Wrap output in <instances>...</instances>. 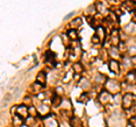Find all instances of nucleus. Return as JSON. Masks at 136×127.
I'll list each match as a JSON object with an SVG mask.
<instances>
[{"instance_id":"obj_24","label":"nucleus","mask_w":136,"mask_h":127,"mask_svg":"<svg viewBox=\"0 0 136 127\" xmlns=\"http://www.w3.org/2000/svg\"><path fill=\"white\" fill-rule=\"evenodd\" d=\"M128 52H129V55L132 56V58L133 57H136V48L135 47H130V48L128 49Z\"/></svg>"},{"instance_id":"obj_6","label":"nucleus","mask_w":136,"mask_h":127,"mask_svg":"<svg viewBox=\"0 0 136 127\" xmlns=\"http://www.w3.org/2000/svg\"><path fill=\"white\" fill-rule=\"evenodd\" d=\"M16 113L18 115V117L21 118H26L27 115H29V108H26L25 106H19L17 107V110H16Z\"/></svg>"},{"instance_id":"obj_28","label":"nucleus","mask_w":136,"mask_h":127,"mask_svg":"<svg viewBox=\"0 0 136 127\" xmlns=\"http://www.w3.org/2000/svg\"><path fill=\"white\" fill-rule=\"evenodd\" d=\"M128 110H129V112L132 113V118H133V117H136V107H135V106H133L132 108L128 109Z\"/></svg>"},{"instance_id":"obj_39","label":"nucleus","mask_w":136,"mask_h":127,"mask_svg":"<svg viewBox=\"0 0 136 127\" xmlns=\"http://www.w3.org/2000/svg\"><path fill=\"white\" fill-rule=\"evenodd\" d=\"M22 127H27V126H26V125H23V126Z\"/></svg>"},{"instance_id":"obj_23","label":"nucleus","mask_w":136,"mask_h":127,"mask_svg":"<svg viewBox=\"0 0 136 127\" xmlns=\"http://www.w3.org/2000/svg\"><path fill=\"white\" fill-rule=\"evenodd\" d=\"M11 99H13V94H10V93H7L6 94V95H5V98H4V102H5V105H6V103H7V102H9V101L11 100Z\"/></svg>"},{"instance_id":"obj_7","label":"nucleus","mask_w":136,"mask_h":127,"mask_svg":"<svg viewBox=\"0 0 136 127\" xmlns=\"http://www.w3.org/2000/svg\"><path fill=\"white\" fill-rule=\"evenodd\" d=\"M47 82V75L44 71H40L39 74L36 75V83L41 84V85H44Z\"/></svg>"},{"instance_id":"obj_29","label":"nucleus","mask_w":136,"mask_h":127,"mask_svg":"<svg viewBox=\"0 0 136 127\" xmlns=\"http://www.w3.org/2000/svg\"><path fill=\"white\" fill-rule=\"evenodd\" d=\"M68 39H69V37H68V35H65V34H64L63 37H61V40H63V42H64V44H65V45L68 44V42H69V40H68Z\"/></svg>"},{"instance_id":"obj_17","label":"nucleus","mask_w":136,"mask_h":127,"mask_svg":"<svg viewBox=\"0 0 136 127\" xmlns=\"http://www.w3.org/2000/svg\"><path fill=\"white\" fill-rule=\"evenodd\" d=\"M48 106H44V105H41L40 106V110H39V112H40L41 115H48Z\"/></svg>"},{"instance_id":"obj_8","label":"nucleus","mask_w":136,"mask_h":127,"mask_svg":"<svg viewBox=\"0 0 136 127\" xmlns=\"http://www.w3.org/2000/svg\"><path fill=\"white\" fill-rule=\"evenodd\" d=\"M95 35L99 37L101 41H102L103 39L106 37V30H104V27H102V26H98V27H96Z\"/></svg>"},{"instance_id":"obj_12","label":"nucleus","mask_w":136,"mask_h":127,"mask_svg":"<svg viewBox=\"0 0 136 127\" xmlns=\"http://www.w3.org/2000/svg\"><path fill=\"white\" fill-rule=\"evenodd\" d=\"M79 86H81L83 90H88L91 87V84H90V82L86 78H82L79 81Z\"/></svg>"},{"instance_id":"obj_1","label":"nucleus","mask_w":136,"mask_h":127,"mask_svg":"<svg viewBox=\"0 0 136 127\" xmlns=\"http://www.w3.org/2000/svg\"><path fill=\"white\" fill-rule=\"evenodd\" d=\"M104 86H106V91H108L112 95L119 94V91H120V87H122L119 85V83L114 81V79H108L106 84H104Z\"/></svg>"},{"instance_id":"obj_15","label":"nucleus","mask_w":136,"mask_h":127,"mask_svg":"<svg viewBox=\"0 0 136 127\" xmlns=\"http://www.w3.org/2000/svg\"><path fill=\"white\" fill-rule=\"evenodd\" d=\"M67 35H68V37H69L70 40L75 41V40L77 39V31L76 30H69L68 32H67Z\"/></svg>"},{"instance_id":"obj_30","label":"nucleus","mask_w":136,"mask_h":127,"mask_svg":"<svg viewBox=\"0 0 136 127\" xmlns=\"http://www.w3.org/2000/svg\"><path fill=\"white\" fill-rule=\"evenodd\" d=\"M74 15H75V11H72V13H69L68 15H66L65 17H64V21H68V19H69L70 17H73Z\"/></svg>"},{"instance_id":"obj_21","label":"nucleus","mask_w":136,"mask_h":127,"mask_svg":"<svg viewBox=\"0 0 136 127\" xmlns=\"http://www.w3.org/2000/svg\"><path fill=\"white\" fill-rule=\"evenodd\" d=\"M65 94V91H64L63 87H57L56 89V95H59V97H61Z\"/></svg>"},{"instance_id":"obj_9","label":"nucleus","mask_w":136,"mask_h":127,"mask_svg":"<svg viewBox=\"0 0 136 127\" xmlns=\"http://www.w3.org/2000/svg\"><path fill=\"white\" fill-rule=\"evenodd\" d=\"M111 43L112 45H118L119 44V36H118V30H114L111 32Z\"/></svg>"},{"instance_id":"obj_13","label":"nucleus","mask_w":136,"mask_h":127,"mask_svg":"<svg viewBox=\"0 0 136 127\" xmlns=\"http://www.w3.org/2000/svg\"><path fill=\"white\" fill-rule=\"evenodd\" d=\"M70 126L72 127H82V121L79 118H76V117H73L70 119Z\"/></svg>"},{"instance_id":"obj_4","label":"nucleus","mask_w":136,"mask_h":127,"mask_svg":"<svg viewBox=\"0 0 136 127\" xmlns=\"http://www.w3.org/2000/svg\"><path fill=\"white\" fill-rule=\"evenodd\" d=\"M44 127H59L58 120L56 119V117L53 116H47L43 119Z\"/></svg>"},{"instance_id":"obj_18","label":"nucleus","mask_w":136,"mask_h":127,"mask_svg":"<svg viewBox=\"0 0 136 127\" xmlns=\"http://www.w3.org/2000/svg\"><path fill=\"white\" fill-rule=\"evenodd\" d=\"M52 105H53V106L61 105V98L59 97V95H55V98L52 99Z\"/></svg>"},{"instance_id":"obj_16","label":"nucleus","mask_w":136,"mask_h":127,"mask_svg":"<svg viewBox=\"0 0 136 127\" xmlns=\"http://www.w3.org/2000/svg\"><path fill=\"white\" fill-rule=\"evenodd\" d=\"M13 123H14V126L15 127H22L24 124H23V119H21V117H15L14 120H13Z\"/></svg>"},{"instance_id":"obj_10","label":"nucleus","mask_w":136,"mask_h":127,"mask_svg":"<svg viewBox=\"0 0 136 127\" xmlns=\"http://www.w3.org/2000/svg\"><path fill=\"white\" fill-rule=\"evenodd\" d=\"M81 25H82V19L81 18H75L69 23V27H70L69 30H75V28L79 27Z\"/></svg>"},{"instance_id":"obj_22","label":"nucleus","mask_w":136,"mask_h":127,"mask_svg":"<svg viewBox=\"0 0 136 127\" xmlns=\"http://www.w3.org/2000/svg\"><path fill=\"white\" fill-rule=\"evenodd\" d=\"M110 55H111L112 57H115V58H117V57L119 56V51H118L116 48H112V49L110 50Z\"/></svg>"},{"instance_id":"obj_38","label":"nucleus","mask_w":136,"mask_h":127,"mask_svg":"<svg viewBox=\"0 0 136 127\" xmlns=\"http://www.w3.org/2000/svg\"><path fill=\"white\" fill-rule=\"evenodd\" d=\"M127 127H133V126H132V125H130V124H129V125H128V126H127Z\"/></svg>"},{"instance_id":"obj_11","label":"nucleus","mask_w":136,"mask_h":127,"mask_svg":"<svg viewBox=\"0 0 136 127\" xmlns=\"http://www.w3.org/2000/svg\"><path fill=\"white\" fill-rule=\"evenodd\" d=\"M73 69L74 71L76 73V74H81V73H83V71H84V68H83V65H82L81 63H75L73 65Z\"/></svg>"},{"instance_id":"obj_40","label":"nucleus","mask_w":136,"mask_h":127,"mask_svg":"<svg viewBox=\"0 0 136 127\" xmlns=\"http://www.w3.org/2000/svg\"><path fill=\"white\" fill-rule=\"evenodd\" d=\"M135 78H136V73H135Z\"/></svg>"},{"instance_id":"obj_31","label":"nucleus","mask_w":136,"mask_h":127,"mask_svg":"<svg viewBox=\"0 0 136 127\" xmlns=\"http://www.w3.org/2000/svg\"><path fill=\"white\" fill-rule=\"evenodd\" d=\"M96 8H98V10L100 11V13H103V5L101 4V2H99V4H96Z\"/></svg>"},{"instance_id":"obj_25","label":"nucleus","mask_w":136,"mask_h":127,"mask_svg":"<svg viewBox=\"0 0 136 127\" xmlns=\"http://www.w3.org/2000/svg\"><path fill=\"white\" fill-rule=\"evenodd\" d=\"M21 91H22L21 86H16V87L14 89V93H13V95H15V97H18L19 94H21Z\"/></svg>"},{"instance_id":"obj_35","label":"nucleus","mask_w":136,"mask_h":127,"mask_svg":"<svg viewBox=\"0 0 136 127\" xmlns=\"http://www.w3.org/2000/svg\"><path fill=\"white\" fill-rule=\"evenodd\" d=\"M31 102V99H29V97H26L25 99H24V103H29Z\"/></svg>"},{"instance_id":"obj_14","label":"nucleus","mask_w":136,"mask_h":127,"mask_svg":"<svg viewBox=\"0 0 136 127\" xmlns=\"http://www.w3.org/2000/svg\"><path fill=\"white\" fill-rule=\"evenodd\" d=\"M106 81H107V77L104 76V75H102V74H98L95 76V82L96 83H99V84H106Z\"/></svg>"},{"instance_id":"obj_27","label":"nucleus","mask_w":136,"mask_h":127,"mask_svg":"<svg viewBox=\"0 0 136 127\" xmlns=\"http://www.w3.org/2000/svg\"><path fill=\"white\" fill-rule=\"evenodd\" d=\"M86 100H87V95H86V93H83L81 97L78 98V101H79V102H85Z\"/></svg>"},{"instance_id":"obj_34","label":"nucleus","mask_w":136,"mask_h":127,"mask_svg":"<svg viewBox=\"0 0 136 127\" xmlns=\"http://www.w3.org/2000/svg\"><path fill=\"white\" fill-rule=\"evenodd\" d=\"M130 63H132L134 66H136V57H133V58H130Z\"/></svg>"},{"instance_id":"obj_36","label":"nucleus","mask_w":136,"mask_h":127,"mask_svg":"<svg viewBox=\"0 0 136 127\" xmlns=\"http://www.w3.org/2000/svg\"><path fill=\"white\" fill-rule=\"evenodd\" d=\"M125 43H122H122H120V48H119V50H120V51H122V50H125Z\"/></svg>"},{"instance_id":"obj_32","label":"nucleus","mask_w":136,"mask_h":127,"mask_svg":"<svg viewBox=\"0 0 136 127\" xmlns=\"http://www.w3.org/2000/svg\"><path fill=\"white\" fill-rule=\"evenodd\" d=\"M119 100H120V94H116L114 95V101L116 103H119Z\"/></svg>"},{"instance_id":"obj_37","label":"nucleus","mask_w":136,"mask_h":127,"mask_svg":"<svg viewBox=\"0 0 136 127\" xmlns=\"http://www.w3.org/2000/svg\"><path fill=\"white\" fill-rule=\"evenodd\" d=\"M133 22L136 23V16H134V17H133Z\"/></svg>"},{"instance_id":"obj_26","label":"nucleus","mask_w":136,"mask_h":127,"mask_svg":"<svg viewBox=\"0 0 136 127\" xmlns=\"http://www.w3.org/2000/svg\"><path fill=\"white\" fill-rule=\"evenodd\" d=\"M100 41H101V40H100L99 37L96 36L95 34H94V35L92 36V43H93V44H98V43H100Z\"/></svg>"},{"instance_id":"obj_33","label":"nucleus","mask_w":136,"mask_h":127,"mask_svg":"<svg viewBox=\"0 0 136 127\" xmlns=\"http://www.w3.org/2000/svg\"><path fill=\"white\" fill-rule=\"evenodd\" d=\"M130 125H132L133 127H136V117L130 118Z\"/></svg>"},{"instance_id":"obj_2","label":"nucleus","mask_w":136,"mask_h":127,"mask_svg":"<svg viewBox=\"0 0 136 127\" xmlns=\"http://www.w3.org/2000/svg\"><path fill=\"white\" fill-rule=\"evenodd\" d=\"M133 103H134V98L130 93H126L124 97L122 98V108L125 110H128L133 107Z\"/></svg>"},{"instance_id":"obj_3","label":"nucleus","mask_w":136,"mask_h":127,"mask_svg":"<svg viewBox=\"0 0 136 127\" xmlns=\"http://www.w3.org/2000/svg\"><path fill=\"white\" fill-rule=\"evenodd\" d=\"M111 100H114L112 94H110L108 91H103V92H101V93H100L99 101L102 103V105H108L109 102H111Z\"/></svg>"},{"instance_id":"obj_5","label":"nucleus","mask_w":136,"mask_h":127,"mask_svg":"<svg viewBox=\"0 0 136 127\" xmlns=\"http://www.w3.org/2000/svg\"><path fill=\"white\" fill-rule=\"evenodd\" d=\"M108 66H109V69L115 74H118L120 71V65L116 59H111L108 64Z\"/></svg>"},{"instance_id":"obj_19","label":"nucleus","mask_w":136,"mask_h":127,"mask_svg":"<svg viewBox=\"0 0 136 127\" xmlns=\"http://www.w3.org/2000/svg\"><path fill=\"white\" fill-rule=\"evenodd\" d=\"M41 87H42V85H41V84H39V83H35V84H33V86H32V89L34 90V93H37V92H40Z\"/></svg>"},{"instance_id":"obj_20","label":"nucleus","mask_w":136,"mask_h":127,"mask_svg":"<svg viewBox=\"0 0 136 127\" xmlns=\"http://www.w3.org/2000/svg\"><path fill=\"white\" fill-rule=\"evenodd\" d=\"M36 113H37V111H36V109L34 108V107H29V115H31V116H36Z\"/></svg>"}]
</instances>
